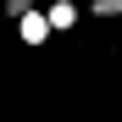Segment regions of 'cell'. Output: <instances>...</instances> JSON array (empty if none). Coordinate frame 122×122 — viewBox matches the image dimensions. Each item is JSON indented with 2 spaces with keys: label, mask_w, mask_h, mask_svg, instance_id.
Returning a JSON list of instances; mask_svg holds the SVG:
<instances>
[{
  "label": "cell",
  "mask_w": 122,
  "mask_h": 122,
  "mask_svg": "<svg viewBox=\"0 0 122 122\" xmlns=\"http://www.w3.org/2000/svg\"><path fill=\"white\" fill-rule=\"evenodd\" d=\"M56 28H50V17H45V6H33L22 22H17V39H22V45H45Z\"/></svg>",
  "instance_id": "obj_1"
},
{
  "label": "cell",
  "mask_w": 122,
  "mask_h": 122,
  "mask_svg": "<svg viewBox=\"0 0 122 122\" xmlns=\"http://www.w3.org/2000/svg\"><path fill=\"white\" fill-rule=\"evenodd\" d=\"M45 17H50V28H56V33H67V28H78L83 6H78V0H50V6H45Z\"/></svg>",
  "instance_id": "obj_2"
},
{
  "label": "cell",
  "mask_w": 122,
  "mask_h": 122,
  "mask_svg": "<svg viewBox=\"0 0 122 122\" xmlns=\"http://www.w3.org/2000/svg\"><path fill=\"white\" fill-rule=\"evenodd\" d=\"M89 17L94 22H117L122 17V0H89Z\"/></svg>",
  "instance_id": "obj_3"
},
{
  "label": "cell",
  "mask_w": 122,
  "mask_h": 122,
  "mask_svg": "<svg viewBox=\"0 0 122 122\" xmlns=\"http://www.w3.org/2000/svg\"><path fill=\"white\" fill-rule=\"evenodd\" d=\"M33 6H45V0H0V17H11V22H22Z\"/></svg>",
  "instance_id": "obj_4"
}]
</instances>
